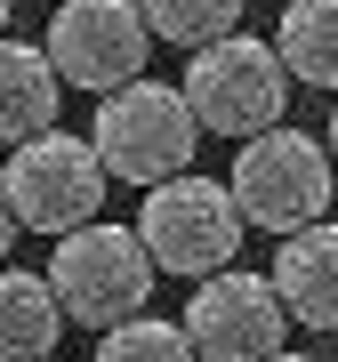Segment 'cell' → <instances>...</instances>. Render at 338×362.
Wrapping results in <instances>:
<instances>
[{
	"label": "cell",
	"mask_w": 338,
	"mask_h": 362,
	"mask_svg": "<svg viewBox=\"0 0 338 362\" xmlns=\"http://www.w3.org/2000/svg\"><path fill=\"white\" fill-rule=\"evenodd\" d=\"M274 298L298 330H338V218L274 242Z\"/></svg>",
	"instance_id": "9"
},
{
	"label": "cell",
	"mask_w": 338,
	"mask_h": 362,
	"mask_svg": "<svg viewBox=\"0 0 338 362\" xmlns=\"http://www.w3.org/2000/svg\"><path fill=\"white\" fill-rule=\"evenodd\" d=\"M194 145H202V121L185 113V97L169 81H129V89L97 97V121H89V153L105 177H129V185H169L194 169Z\"/></svg>",
	"instance_id": "2"
},
{
	"label": "cell",
	"mask_w": 338,
	"mask_h": 362,
	"mask_svg": "<svg viewBox=\"0 0 338 362\" xmlns=\"http://www.w3.org/2000/svg\"><path fill=\"white\" fill-rule=\"evenodd\" d=\"M177 330H185V346H194V362H274L290 314H282V298H274L266 274L226 266V274H209V282H194Z\"/></svg>",
	"instance_id": "8"
},
{
	"label": "cell",
	"mask_w": 338,
	"mask_h": 362,
	"mask_svg": "<svg viewBox=\"0 0 338 362\" xmlns=\"http://www.w3.org/2000/svg\"><path fill=\"white\" fill-rule=\"evenodd\" d=\"M105 185L113 177L97 169L89 137H65V129L16 145V153L0 161V202H8V218L25 233H57V242L105 218Z\"/></svg>",
	"instance_id": "6"
},
{
	"label": "cell",
	"mask_w": 338,
	"mask_h": 362,
	"mask_svg": "<svg viewBox=\"0 0 338 362\" xmlns=\"http://www.w3.org/2000/svg\"><path fill=\"white\" fill-rule=\"evenodd\" d=\"M177 97H185V113H194L202 129L250 145V137L282 129V113H290V73H282V57H274V40L226 33V40H209V49H194Z\"/></svg>",
	"instance_id": "4"
},
{
	"label": "cell",
	"mask_w": 338,
	"mask_h": 362,
	"mask_svg": "<svg viewBox=\"0 0 338 362\" xmlns=\"http://www.w3.org/2000/svg\"><path fill=\"white\" fill-rule=\"evenodd\" d=\"M242 209L234 194H226L218 177H169L145 194L137 209V242H145V258H153V274H177V282H209V274H226L234 266V250H242Z\"/></svg>",
	"instance_id": "5"
},
{
	"label": "cell",
	"mask_w": 338,
	"mask_h": 362,
	"mask_svg": "<svg viewBox=\"0 0 338 362\" xmlns=\"http://www.w3.org/2000/svg\"><path fill=\"white\" fill-rule=\"evenodd\" d=\"M274 362H314V354H290V346H282V354H274Z\"/></svg>",
	"instance_id": "17"
},
{
	"label": "cell",
	"mask_w": 338,
	"mask_h": 362,
	"mask_svg": "<svg viewBox=\"0 0 338 362\" xmlns=\"http://www.w3.org/2000/svg\"><path fill=\"white\" fill-rule=\"evenodd\" d=\"M49 362H57V354H49Z\"/></svg>",
	"instance_id": "20"
},
{
	"label": "cell",
	"mask_w": 338,
	"mask_h": 362,
	"mask_svg": "<svg viewBox=\"0 0 338 362\" xmlns=\"http://www.w3.org/2000/svg\"><path fill=\"white\" fill-rule=\"evenodd\" d=\"M322 153H330V169H338V113H330V145H322Z\"/></svg>",
	"instance_id": "16"
},
{
	"label": "cell",
	"mask_w": 338,
	"mask_h": 362,
	"mask_svg": "<svg viewBox=\"0 0 338 362\" xmlns=\"http://www.w3.org/2000/svg\"><path fill=\"white\" fill-rule=\"evenodd\" d=\"M49 8H65V0H49Z\"/></svg>",
	"instance_id": "19"
},
{
	"label": "cell",
	"mask_w": 338,
	"mask_h": 362,
	"mask_svg": "<svg viewBox=\"0 0 338 362\" xmlns=\"http://www.w3.org/2000/svg\"><path fill=\"white\" fill-rule=\"evenodd\" d=\"M8 242H16V218H8V202H0V266H8Z\"/></svg>",
	"instance_id": "15"
},
{
	"label": "cell",
	"mask_w": 338,
	"mask_h": 362,
	"mask_svg": "<svg viewBox=\"0 0 338 362\" xmlns=\"http://www.w3.org/2000/svg\"><path fill=\"white\" fill-rule=\"evenodd\" d=\"M40 282H49L65 322L121 330V322H137L145 298H153V258H145L137 226L97 218V226H81V233H65V242L49 250V274H40Z\"/></svg>",
	"instance_id": "1"
},
{
	"label": "cell",
	"mask_w": 338,
	"mask_h": 362,
	"mask_svg": "<svg viewBox=\"0 0 338 362\" xmlns=\"http://www.w3.org/2000/svg\"><path fill=\"white\" fill-rule=\"evenodd\" d=\"M290 81L306 89H338V0H282V33H274Z\"/></svg>",
	"instance_id": "12"
},
{
	"label": "cell",
	"mask_w": 338,
	"mask_h": 362,
	"mask_svg": "<svg viewBox=\"0 0 338 362\" xmlns=\"http://www.w3.org/2000/svg\"><path fill=\"white\" fill-rule=\"evenodd\" d=\"M57 73H49V57L33 49V40H0V145H33V137H49L57 129Z\"/></svg>",
	"instance_id": "10"
},
{
	"label": "cell",
	"mask_w": 338,
	"mask_h": 362,
	"mask_svg": "<svg viewBox=\"0 0 338 362\" xmlns=\"http://www.w3.org/2000/svg\"><path fill=\"white\" fill-rule=\"evenodd\" d=\"M40 57H49L57 89L113 97V89H129V81H145L153 33H145L137 0H65V8L49 16V40H40Z\"/></svg>",
	"instance_id": "7"
},
{
	"label": "cell",
	"mask_w": 338,
	"mask_h": 362,
	"mask_svg": "<svg viewBox=\"0 0 338 362\" xmlns=\"http://www.w3.org/2000/svg\"><path fill=\"white\" fill-rule=\"evenodd\" d=\"M57 330H65V314H57L49 282L25 266H0V362H49Z\"/></svg>",
	"instance_id": "11"
},
{
	"label": "cell",
	"mask_w": 338,
	"mask_h": 362,
	"mask_svg": "<svg viewBox=\"0 0 338 362\" xmlns=\"http://www.w3.org/2000/svg\"><path fill=\"white\" fill-rule=\"evenodd\" d=\"M137 16L169 49H209V40L242 33V0H137Z\"/></svg>",
	"instance_id": "13"
},
{
	"label": "cell",
	"mask_w": 338,
	"mask_h": 362,
	"mask_svg": "<svg viewBox=\"0 0 338 362\" xmlns=\"http://www.w3.org/2000/svg\"><path fill=\"white\" fill-rule=\"evenodd\" d=\"M97 362H194V346H185L177 322H161V314H137V322L105 330L97 338Z\"/></svg>",
	"instance_id": "14"
},
{
	"label": "cell",
	"mask_w": 338,
	"mask_h": 362,
	"mask_svg": "<svg viewBox=\"0 0 338 362\" xmlns=\"http://www.w3.org/2000/svg\"><path fill=\"white\" fill-rule=\"evenodd\" d=\"M226 194H234L242 209V226H258V233H306V226H322L330 218V194H338V169L330 153L314 145L306 129H266V137H250L242 153H234V177H226Z\"/></svg>",
	"instance_id": "3"
},
{
	"label": "cell",
	"mask_w": 338,
	"mask_h": 362,
	"mask_svg": "<svg viewBox=\"0 0 338 362\" xmlns=\"http://www.w3.org/2000/svg\"><path fill=\"white\" fill-rule=\"evenodd\" d=\"M8 8H16V0H0V33H8Z\"/></svg>",
	"instance_id": "18"
}]
</instances>
